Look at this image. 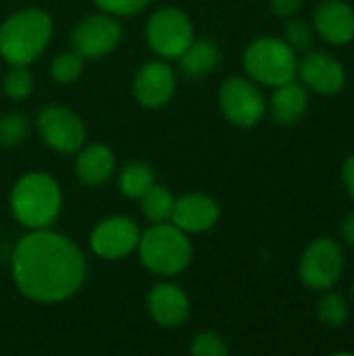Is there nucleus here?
Returning <instances> with one entry per match:
<instances>
[{
	"label": "nucleus",
	"instance_id": "7",
	"mask_svg": "<svg viewBox=\"0 0 354 356\" xmlns=\"http://www.w3.org/2000/svg\"><path fill=\"white\" fill-rule=\"evenodd\" d=\"M38 131L46 146L61 154H73L86 144V125L69 108L52 104L38 115Z\"/></svg>",
	"mask_w": 354,
	"mask_h": 356
},
{
	"label": "nucleus",
	"instance_id": "1",
	"mask_svg": "<svg viewBox=\"0 0 354 356\" xmlns=\"http://www.w3.org/2000/svg\"><path fill=\"white\" fill-rule=\"evenodd\" d=\"M13 280L23 296L35 302H63L71 298L86 280V257L65 236L31 229L13 252Z\"/></svg>",
	"mask_w": 354,
	"mask_h": 356
},
{
	"label": "nucleus",
	"instance_id": "24",
	"mask_svg": "<svg viewBox=\"0 0 354 356\" xmlns=\"http://www.w3.org/2000/svg\"><path fill=\"white\" fill-rule=\"evenodd\" d=\"M31 90H33L31 73L25 67L15 65L6 73V77H4V92H6V96L13 98V100H23V98H27L31 94Z\"/></svg>",
	"mask_w": 354,
	"mask_h": 356
},
{
	"label": "nucleus",
	"instance_id": "31",
	"mask_svg": "<svg viewBox=\"0 0 354 356\" xmlns=\"http://www.w3.org/2000/svg\"><path fill=\"white\" fill-rule=\"evenodd\" d=\"M344 184H346V190L354 200V154L344 163Z\"/></svg>",
	"mask_w": 354,
	"mask_h": 356
},
{
	"label": "nucleus",
	"instance_id": "20",
	"mask_svg": "<svg viewBox=\"0 0 354 356\" xmlns=\"http://www.w3.org/2000/svg\"><path fill=\"white\" fill-rule=\"evenodd\" d=\"M140 204H142L144 217L150 223H167V221H171L173 207H175V198L169 192V188H165L161 184H152L140 196Z\"/></svg>",
	"mask_w": 354,
	"mask_h": 356
},
{
	"label": "nucleus",
	"instance_id": "22",
	"mask_svg": "<svg viewBox=\"0 0 354 356\" xmlns=\"http://www.w3.org/2000/svg\"><path fill=\"white\" fill-rule=\"evenodd\" d=\"M81 69H83V56H79L75 50L61 52L50 63V75L58 83H73L81 75Z\"/></svg>",
	"mask_w": 354,
	"mask_h": 356
},
{
	"label": "nucleus",
	"instance_id": "26",
	"mask_svg": "<svg viewBox=\"0 0 354 356\" xmlns=\"http://www.w3.org/2000/svg\"><path fill=\"white\" fill-rule=\"evenodd\" d=\"M190 353L194 356H225L227 346L221 336H217L213 332H202L192 340Z\"/></svg>",
	"mask_w": 354,
	"mask_h": 356
},
{
	"label": "nucleus",
	"instance_id": "21",
	"mask_svg": "<svg viewBox=\"0 0 354 356\" xmlns=\"http://www.w3.org/2000/svg\"><path fill=\"white\" fill-rule=\"evenodd\" d=\"M154 184V171L146 163H129L119 173V190L127 198H140Z\"/></svg>",
	"mask_w": 354,
	"mask_h": 356
},
{
	"label": "nucleus",
	"instance_id": "11",
	"mask_svg": "<svg viewBox=\"0 0 354 356\" xmlns=\"http://www.w3.org/2000/svg\"><path fill=\"white\" fill-rule=\"evenodd\" d=\"M121 40L119 23L108 15H92L77 23L73 31V50L83 58H100L117 48Z\"/></svg>",
	"mask_w": 354,
	"mask_h": 356
},
{
	"label": "nucleus",
	"instance_id": "32",
	"mask_svg": "<svg viewBox=\"0 0 354 356\" xmlns=\"http://www.w3.org/2000/svg\"><path fill=\"white\" fill-rule=\"evenodd\" d=\"M353 296H354V286H353Z\"/></svg>",
	"mask_w": 354,
	"mask_h": 356
},
{
	"label": "nucleus",
	"instance_id": "29",
	"mask_svg": "<svg viewBox=\"0 0 354 356\" xmlns=\"http://www.w3.org/2000/svg\"><path fill=\"white\" fill-rule=\"evenodd\" d=\"M303 0H271L275 15H292L300 8Z\"/></svg>",
	"mask_w": 354,
	"mask_h": 356
},
{
	"label": "nucleus",
	"instance_id": "13",
	"mask_svg": "<svg viewBox=\"0 0 354 356\" xmlns=\"http://www.w3.org/2000/svg\"><path fill=\"white\" fill-rule=\"evenodd\" d=\"M219 221V207L211 196L188 194L175 200L171 223L186 234L209 232Z\"/></svg>",
	"mask_w": 354,
	"mask_h": 356
},
{
	"label": "nucleus",
	"instance_id": "14",
	"mask_svg": "<svg viewBox=\"0 0 354 356\" xmlns=\"http://www.w3.org/2000/svg\"><path fill=\"white\" fill-rule=\"evenodd\" d=\"M148 313L163 327H177L190 315V298L175 284H156L148 294Z\"/></svg>",
	"mask_w": 354,
	"mask_h": 356
},
{
	"label": "nucleus",
	"instance_id": "15",
	"mask_svg": "<svg viewBox=\"0 0 354 356\" xmlns=\"http://www.w3.org/2000/svg\"><path fill=\"white\" fill-rule=\"evenodd\" d=\"M296 71L317 94H336L344 86V67L323 52H309Z\"/></svg>",
	"mask_w": 354,
	"mask_h": 356
},
{
	"label": "nucleus",
	"instance_id": "28",
	"mask_svg": "<svg viewBox=\"0 0 354 356\" xmlns=\"http://www.w3.org/2000/svg\"><path fill=\"white\" fill-rule=\"evenodd\" d=\"M286 38H288L292 48H300L303 50V48H307L311 44L313 33H311V29H309V25L305 21L296 19V21H290L286 25Z\"/></svg>",
	"mask_w": 354,
	"mask_h": 356
},
{
	"label": "nucleus",
	"instance_id": "4",
	"mask_svg": "<svg viewBox=\"0 0 354 356\" xmlns=\"http://www.w3.org/2000/svg\"><path fill=\"white\" fill-rule=\"evenodd\" d=\"M136 250L148 271L165 277L182 273L192 261V244L188 234L171 221L152 223L144 234H140Z\"/></svg>",
	"mask_w": 354,
	"mask_h": 356
},
{
	"label": "nucleus",
	"instance_id": "5",
	"mask_svg": "<svg viewBox=\"0 0 354 356\" xmlns=\"http://www.w3.org/2000/svg\"><path fill=\"white\" fill-rule=\"evenodd\" d=\"M246 73L263 86H282L292 81L298 69L294 48L275 38H261L244 52Z\"/></svg>",
	"mask_w": 354,
	"mask_h": 356
},
{
	"label": "nucleus",
	"instance_id": "9",
	"mask_svg": "<svg viewBox=\"0 0 354 356\" xmlns=\"http://www.w3.org/2000/svg\"><path fill=\"white\" fill-rule=\"evenodd\" d=\"M140 242L138 225L123 215L102 219L90 236V248L96 257L106 261H117L129 257Z\"/></svg>",
	"mask_w": 354,
	"mask_h": 356
},
{
	"label": "nucleus",
	"instance_id": "18",
	"mask_svg": "<svg viewBox=\"0 0 354 356\" xmlns=\"http://www.w3.org/2000/svg\"><path fill=\"white\" fill-rule=\"evenodd\" d=\"M307 108V92L300 83L286 81L282 86H275L273 98H271V115L277 123L290 125L303 117Z\"/></svg>",
	"mask_w": 354,
	"mask_h": 356
},
{
	"label": "nucleus",
	"instance_id": "3",
	"mask_svg": "<svg viewBox=\"0 0 354 356\" xmlns=\"http://www.w3.org/2000/svg\"><path fill=\"white\" fill-rule=\"evenodd\" d=\"M52 19L40 8H25L10 15L0 25V56L15 65L27 67L48 46Z\"/></svg>",
	"mask_w": 354,
	"mask_h": 356
},
{
	"label": "nucleus",
	"instance_id": "8",
	"mask_svg": "<svg viewBox=\"0 0 354 356\" xmlns=\"http://www.w3.org/2000/svg\"><path fill=\"white\" fill-rule=\"evenodd\" d=\"M219 106L238 127H252L265 115V98L261 90L242 77H232L221 86Z\"/></svg>",
	"mask_w": 354,
	"mask_h": 356
},
{
	"label": "nucleus",
	"instance_id": "27",
	"mask_svg": "<svg viewBox=\"0 0 354 356\" xmlns=\"http://www.w3.org/2000/svg\"><path fill=\"white\" fill-rule=\"evenodd\" d=\"M94 2L108 15L127 17V15L140 13L150 0H94Z\"/></svg>",
	"mask_w": 354,
	"mask_h": 356
},
{
	"label": "nucleus",
	"instance_id": "6",
	"mask_svg": "<svg viewBox=\"0 0 354 356\" xmlns=\"http://www.w3.org/2000/svg\"><path fill=\"white\" fill-rule=\"evenodd\" d=\"M146 40L159 56L177 58L194 40L192 21L175 6L161 8L146 23Z\"/></svg>",
	"mask_w": 354,
	"mask_h": 356
},
{
	"label": "nucleus",
	"instance_id": "2",
	"mask_svg": "<svg viewBox=\"0 0 354 356\" xmlns=\"http://www.w3.org/2000/svg\"><path fill=\"white\" fill-rule=\"evenodd\" d=\"M63 207V192L54 177L42 171L23 175L10 192L13 217L27 229L50 227Z\"/></svg>",
	"mask_w": 354,
	"mask_h": 356
},
{
	"label": "nucleus",
	"instance_id": "12",
	"mask_svg": "<svg viewBox=\"0 0 354 356\" xmlns=\"http://www.w3.org/2000/svg\"><path fill=\"white\" fill-rule=\"evenodd\" d=\"M175 92V73L167 63H146L134 79V96L146 108L165 106Z\"/></svg>",
	"mask_w": 354,
	"mask_h": 356
},
{
	"label": "nucleus",
	"instance_id": "30",
	"mask_svg": "<svg viewBox=\"0 0 354 356\" xmlns=\"http://www.w3.org/2000/svg\"><path fill=\"white\" fill-rule=\"evenodd\" d=\"M340 234H342V240H344L348 246H354V213H351V215L344 219Z\"/></svg>",
	"mask_w": 354,
	"mask_h": 356
},
{
	"label": "nucleus",
	"instance_id": "19",
	"mask_svg": "<svg viewBox=\"0 0 354 356\" xmlns=\"http://www.w3.org/2000/svg\"><path fill=\"white\" fill-rule=\"evenodd\" d=\"M179 69L186 77H204L219 63V48L211 40H192L177 56Z\"/></svg>",
	"mask_w": 354,
	"mask_h": 356
},
{
	"label": "nucleus",
	"instance_id": "25",
	"mask_svg": "<svg viewBox=\"0 0 354 356\" xmlns=\"http://www.w3.org/2000/svg\"><path fill=\"white\" fill-rule=\"evenodd\" d=\"M319 319L332 327H338L344 323L346 315H348V309H346V302L338 296V294H325L321 300H319Z\"/></svg>",
	"mask_w": 354,
	"mask_h": 356
},
{
	"label": "nucleus",
	"instance_id": "17",
	"mask_svg": "<svg viewBox=\"0 0 354 356\" xmlns=\"http://www.w3.org/2000/svg\"><path fill=\"white\" fill-rule=\"evenodd\" d=\"M77 161H75V173L81 184L86 186H100L111 179L115 173V154L111 148L102 144H92V146H81L77 150Z\"/></svg>",
	"mask_w": 354,
	"mask_h": 356
},
{
	"label": "nucleus",
	"instance_id": "23",
	"mask_svg": "<svg viewBox=\"0 0 354 356\" xmlns=\"http://www.w3.org/2000/svg\"><path fill=\"white\" fill-rule=\"evenodd\" d=\"M29 123L19 113H8L0 117V146H17L27 138Z\"/></svg>",
	"mask_w": 354,
	"mask_h": 356
},
{
	"label": "nucleus",
	"instance_id": "10",
	"mask_svg": "<svg viewBox=\"0 0 354 356\" xmlns=\"http://www.w3.org/2000/svg\"><path fill=\"white\" fill-rule=\"evenodd\" d=\"M342 267L344 257L340 244L321 238L305 250L300 261V277L313 290H328L340 280Z\"/></svg>",
	"mask_w": 354,
	"mask_h": 356
},
{
	"label": "nucleus",
	"instance_id": "16",
	"mask_svg": "<svg viewBox=\"0 0 354 356\" xmlns=\"http://www.w3.org/2000/svg\"><path fill=\"white\" fill-rule=\"evenodd\" d=\"M315 27L330 44H346L354 38V10L340 0H328L315 10Z\"/></svg>",
	"mask_w": 354,
	"mask_h": 356
}]
</instances>
